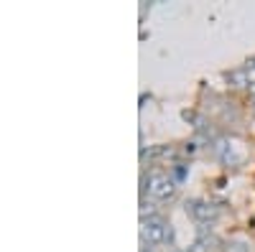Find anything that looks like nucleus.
Listing matches in <instances>:
<instances>
[{"label":"nucleus","instance_id":"obj_3","mask_svg":"<svg viewBox=\"0 0 255 252\" xmlns=\"http://www.w3.org/2000/svg\"><path fill=\"white\" fill-rule=\"evenodd\" d=\"M186 212L194 217L199 224H212L217 219V206H212V204H207V201H186Z\"/></svg>","mask_w":255,"mask_h":252},{"label":"nucleus","instance_id":"obj_9","mask_svg":"<svg viewBox=\"0 0 255 252\" xmlns=\"http://www.w3.org/2000/svg\"><path fill=\"white\" fill-rule=\"evenodd\" d=\"M171 242H174V229L168 227V232H166V245H171Z\"/></svg>","mask_w":255,"mask_h":252},{"label":"nucleus","instance_id":"obj_2","mask_svg":"<svg viewBox=\"0 0 255 252\" xmlns=\"http://www.w3.org/2000/svg\"><path fill=\"white\" fill-rule=\"evenodd\" d=\"M166 232H168V224L161 217H153V219L143 222V240H148V245L166 242Z\"/></svg>","mask_w":255,"mask_h":252},{"label":"nucleus","instance_id":"obj_12","mask_svg":"<svg viewBox=\"0 0 255 252\" xmlns=\"http://www.w3.org/2000/svg\"><path fill=\"white\" fill-rule=\"evenodd\" d=\"M253 107H255V99H253Z\"/></svg>","mask_w":255,"mask_h":252},{"label":"nucleus","instance_id":"obj_5","mask_svg":"<svg viewBox=\"0 0 255 252\" xmlns=\"http://www.w3.org/2000/svg\"><path fill=\"white\" fill-rule=\"evenodd\" d=\"M171 156H174L171 145H156V148L148 151V158H171Z\"/></svg>","mask_w":255,"mask_h":252},{"label":"nucleus","instance_id":"obj_11","mask_svg":"<svg viewBox=\"0 0 255 252\" xmlns=\"http://www.w3.org/2000/svg\"><path fill=\"white\" fill-rule=\"evenodd\" d=\"M171 252H186V250H171Z\"/></svg>","mask_w":255,"mask_h":252},{"label":"nucleus","instance_id":"obj_6","mask_svg":"<svg viewBox=\"0 0 255 252\" xmlns=\"http://www.w3.org/2000/svg\"><path fill=\"white\" fill-rule=\"evenodd\" d=\"M220 250L222 252H248V245L245 242H238V240H230V242H222Z\"/></svg>","mask_w":255,"mask_h":252},{"label":"nucleus","instance_id":"obj_10","mask_svg":"<svg viewBox=\"0 0 255 252\" xmlns=\"http://www.w3.org/2000/svg\"><path fill=\"white\" fill-rule=\"evenodd\" d=\"M245 69H255V56H250V59L245 61Z\"/></svg>","mask_w":255,"mask_h":252},{"label":"nucleus","instance_id":"obj_7","mask_svg":"<svg viewBox=\"0 0 255 252\" xmlns=\"http://www.w3.org/2000/svg\"><path fill=\"white\" fill-rule=\"evenodd\" d=\"M145 217H148V219H153V217H156V209H153L151 201H145V199H143V201H140V219L145 222Z\"/></svg>","mask_w":255,"mask_h":252},{"label":"nucleus","instance_id":"obj_8","mask_svg":"<svg viewBox=\"0 0 255 252\" xmlns=\"http://www.w3.org/2000/svg\"><path fill=\"white\" fill-rule=\"evenodd\" d=\"M186 252H209V247H207V245H204L202 240H197V242H194V245H191V247H189Z\"/></svg>","mask_w":255,"mask_h":252},{"label":"nucleus","instance_id":"obj_4","mask_svg":"<svg viewBox=\"0 0 255 252\" xmlns=\"http://www.w3.org/2000/svg\"><path fill=\"white\" fill-rule=\"evenodd\" d=\"M227 82H230V87H248V84H250L248 69H235V72H230V74H227Z\"/></svg>","mask_w":255,"mask_h":252},{"label":"nucleus","instance_id":"obj_1","mask_svg":"<svg viewBox=\"0 0 255 252\" xmlns=\"http://www.w3.org/2000/svg\"><path fill=\"white\" fill-rule=\"evenodd\" d=\"M145 186H148V194H151L153 199H171L174 194H176V183H174V178H168L166 173H151L145 181H143Z\"/></svg>","mask_w":255,"mask_h":252}]
</instances>
